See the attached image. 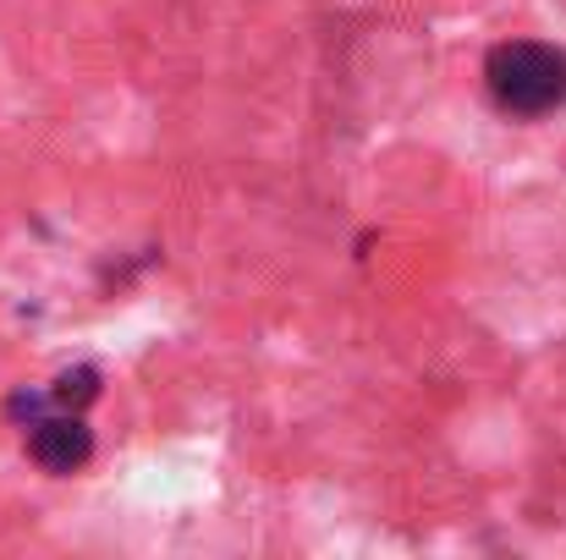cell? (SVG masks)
Returning <instances> with one entry per match:
<instances>
[{"mask_svg": "<svg viewBox=\"0 0 566 560\" xmlns=\"http://www.w3.org/2000/svg\"><path fill=\"white\" fill-rule=\"evenodd\" d=\"M484 88L501 116H556L566 105V50L545 39H506L484 55Z\"/></svg>", "mask_w": 566, "mask_h": 560, "instance_id": "1", "label": "cell"}, {"mask_svg": "<svg viewBox=\"0 0 566 560\" xmlns=\"http://www.w3.org/2000/svg\"><path fill=\"white\" fill-rule=\"evenodd\" d=\"M22 429H28V456H33L44 473H55V478L77 473V467L94 456V429L83 423V412H39V418L22 423Z\"/></svg>", "mask_w": 566, "mask_h": 560, "instance_id": "2", "label": "cell"}]
</instances>
